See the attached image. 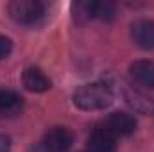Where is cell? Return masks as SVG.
<instances>
[{"label":"cell","mask_w":154,"mask_h":152,"mask_svg":"<svg viewBox=\"0 0 154 152\" xmlns=\"http://www.w3.org/2000/svg\"><path fill=\"white\" fill-rule=\"evenodd\" d=\"M74 106L82 111H100L106 109L111 100V90L102 84V82H91V84H82L74 91Z\"/></svg>","instance_id":"obj_1"},{"label":"cell","mask_w":154,"mask_h":152,"mask_svg":"<svg viewBox=\"0 0 154 152\" xmlns=\"http://www.w3.org/2000/svg\"><path fill=\"white\" fill-rule=\"evenodd\" d=\"M7 11L16 23L31 25L43 16V4L38 0H13L9 2Z\"/></svg>","instance_id":"obj_2"},{"label":"cell","mask_w":154,"mask_h":152,"mask_svg":"<svg viewBox=\"0 0 154 152\" xmlns=\"http://www.w3.org/2000/svg\"><path fill=\"white\" fill-rule=\"evenodd\" d=\"M102 127L108 132H111L115 138H118V136H129L136 129V120H134L133 114H129V113L115 111V113H111L104 120Z\"/></svg>","instance_id":"obj_3"},{"label":"cell","mask_w":154,"mask_h":152,"mask_svg":"<svg viewBox=\"0 0 154 152\" xmlns=\"http://www.w3.org/2000/svg\"><path fill=\"white\" fill-rule=\"evenodd\" d=\"M72 143H74L72 131L66 127H61V125L48 129L45 134V140H43V145L50 152H66L72 147Z\"/></svg>","instance_id":"obj_4"},{"label":"cell","mask_w":154,"mask_h":152,"mask_svg":"<svg viewBox=\"0 0 154 152\" xmlns=\"http://www.w3.org/2000/svg\"><path fill=\"white\" fill-rule=\"evenodd\" d=\"M131 38L140 48L154 50V22L145 18L136 20L131 25Z\"/></svg>","instance_id":"obj_5"},{"label":"cell","mask_w":154,"mask_h":152,"mask_svg":"<svg viewBox=\"0 0 154 152\" xmlns=\"http://www.w3.org/2000/svg\"><path fill=\"white\" fill-rule=\"evenodd\" d=\"M115 136L102 125L95 127L88 138V152H115Z\"/></svg>","instance_id":"obj_6"},{"label":"cell","mask_w":154,"mask_h":152,"mask_svg":"<svg viewBox=\"0 0 154 152\" xmlns=\"http://www.w3.org/2000/svg\"><path fill=\"white\" fill-rule=\"evenodd\" d=\"M129 74L131 79L143 86V88H149L154 90V63L152 61H134L131 66H129Z\"/></svg>","instance_id":"obj_7"},{"label":"cell","mask_w":154,"mask_h":152,"mask_svg":"<svg viewBox=\"0 0 154 152\" xmlns=\"http://www.w3.org/2000/svg\"><path fill=\"white\" fill-rule=\"evenodd\" d=\"M22 81H23V86L29 91H32V93H43V91L50 90V86H52L50 79L45 75L39 68H36V66H29L23 72Z\"/></svg>","instance_id":"obj_8"},{"label":"cell","mask_w":154,"mask_h":152,"mask_svg":"<svg viewBox=\"0 0 154 152\" xmlns=\"http://www.w3.org/2000/svg\"><path fill=\"white\" fill-rule=\"evenodd\" d=\"M23 108V99L13 90H0V118H9L20 114Z\"/></svg>","instance_id":"obj_9"},{"label":"cell","mask_w":154,"mask_h":152,"mask_svg":"<svg viewBox=\"0 0 154 152\" xmlns=\"http://www.w3.org/2000/svg\"><path fill=\"white\" fill-rule=\"evenodd\" d=\"M125 99H127L129 106L134 108V111H140V113H152L154 111V100L140 91L131 90V91H127Z\"/></svg>","instance_id":"obj_10"},{"label":"cell","mask_w":154,"mask_h":152,"mask_svg":"<svg viewBox=\"0 0 154 152\" xmlns=\"http://www.w3.org/2000/svg\"><path fill=\"white\" fill-rule=\"evenodd\" d=\"M116 14V7L111 2H91V18L111 22Z\"/></svg>","instance_id":"obj_11"},{"label":"cell","mask_w":154,"mask_h":152,"mask_svg":"<svg viewBox=\"0 0 154 152\" xmlns=\"http://www.w3.org/2000/svg\"><path fill=\"white\" fill-rule=\"evenodd\" d=\"M11 50H13V43H11V39L0 34V59L7 57V56L11 54Z\"/></svg>","instance_id":"obj_12"},{"label":"cell","mask_w":154,"mask_h":152,"mask_svg":"<svg viewBox=\"0 0 154 152\" xmlns=\"http://www.w3.org/2000/svg\"><path fill=\"white\" fill-rule=\"evenodd\" d=\"M9 149H11V140L0 134V152H9Z\"/></svg>","instance_id":"obj_13"},{"label":"cell","mask_w":154,"mask_h":152,"mask_svg":"<svg viewBox=\"0 0 154 152\" xmlns=\"http://www.w3.org/2000/svg\"><path fill=\"white\" fill-rule=\"evenodd\" d=\"M31 152H50V150H48V149H47V147L41 143V145H36V147H32V149H31Z\"/></svg>","instance_id":"obj_14"}]
</instances>
